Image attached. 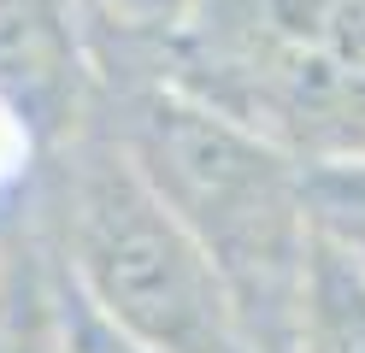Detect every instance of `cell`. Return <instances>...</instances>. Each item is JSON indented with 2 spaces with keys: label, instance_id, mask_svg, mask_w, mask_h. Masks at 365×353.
Masks as SVG:
<instances>
[{
  "label": "cell",
  "instance_id": "cell-5",
  "mask_svg": "<svg viewBox=\"0 0 365 353\" xmlns=\"http://www.w3.org/2000/svg\"><path fill=\"white\" fill-rule=\"evenodd\" d=\"M0 353H71L59 265L48 253V235H41L30 200L12 224L6 259H0Z\"/></svg>",
  "mask_w": 365,
  "mask_h": 353
},
{
  "label": "cell",
  "instance_id": "cell-10",
  "mask_svg": "<svg viewBox=\"0 0 365 353\" xmlns=\"http://www.w3.org/2000/svg\"><path fill=\"white\" fill-rule=\"evenodd\" d=\"M18 212H24V206H12V212H0V259H6V242H12V224H18Z\"/></svg>",
  "mask_w": 365,
  "mask_h": 353
},
{
  "label": "cell",
  "instance_id": "cell-6",
  "mask_svg": "<svg viewBox=\"0 0 365 353\" xmlns=\"http://www.w3.org/2000/svg\"><path fill=\"white\" fill-rule=\"evenodd\" d=\"M294 353H365V265L330 235L312 247Z\"/></svg>",
  "mask_w": 365,
  "mask_h": 353
},
{
  "label": "cell",
  "instance_id": "cell-7",
  "mask_svg": "<svg viewBox=\"0 0 365 353\" xmlns=\"http://www.w3.org/2000/svg\"><path fill=\"white\" fill-rule=\"evenodd\" d=\"M307 200L318 235L348 247L365 265V153H318L307 159Z\"/></svg>",
  "mask_w": 365,
  "mask_h": 353
},
{
  "label": "cell",
  "instance_id": "cell-8",
  "mask_svg": "<svg viewBox=\"0 0 365 353\" xmlns=\"http://www.w3.org/2000/svg\"><path fill=\"white\" fill-rule=\"evenodd\" d=\"M41 135L24 112H18L6 94H0V212L24 206L30 188H36V171H41Z\"/></svg>",
  "mask_w": 365,
  "mask_h": 353
},
{
  "label": "cell",
  "instance_id": "cell-1",
  "mask_svg": "<svg viewBox=\"0 0 365 353\" xmlns=\"http://www.w3.org/2000/svg\"><path fill=\"white\" fill-rule=\"evenodd\" d=\"M95 106L218 265L247 347L294 353L301 295L318 247L307 159L177 83L101 88Z\"/></svg>",
  "mask_w": 365,
  "mask_h": 353
},
{
  "label": "cell",
  "instance_id": "cell-9",
  "mask_svg": "<svg viewBox=\"0 0 365 353\" xmlns=\"http://www.w3.org/2000/svg\"><path fill=\"white\" fill-rule=\"evenodd\" d=\"M59 289H65V336H71V353H159L148 342H135L130 329H118L112 318H101L95 306L65 282V271H59Z\"/></svg>",
  "mask_w": 365,
  "mask_h": 353
},
{
  "label": "cell",
  "instance_id": "cell-3",
  "mask_svg": "<svg viewBox=\"0 0 365 353\" xmlns=\"http://www.w3.org/2000/svg\"><path fill=\"white\" fill-rule=\"evenodd\" d=\"M159 83L301 159L365 153V0H195Z\"/></svg>",
  "mask_w": 365,
  "mask_h": 353
},
{
  "label": "cell",
  "instance_id": "cell-2",
  "mask_svg": "<svg viewBox=\"0 0 365 353\" xmlns=\"http://www.w3.org/2000/svg\"><path fill=\"white\" fill-rule=\"evenodd\" d=\"M30 212L65 282L135 342L159 353H254L218 265L106 130L101 106L41 153Z\"/></svg>",
  "mask_w": 365,
  "mask_h": 353
},
{
  "label": "cell",
  "instance_id": "cell-4",
  "mask_svg": "<svg viewBox=\"0 0 365 353\" xmlns=\"http://www.w3.org/2000/svg\"><path fill=\"white\" fill-rule=\"evenodd\" d=\"M0 94L59 148L101 101V71L71 0H0Z\"/></svg>",
  "mask_w": 365,
  "mask_h": 353
}]
</instances>
